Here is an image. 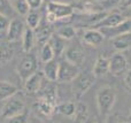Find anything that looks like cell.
Instances as JSON below:
<instances>
[{
	"mask_svg": "<svg viewBox=\"0 0 131 123\" xmlns=\"http://www.w3.org/2000/svg\"><path fill=\"white\" fill-rule=\"evenodd\" d=\"M117 92L112 86H102L98 90L95 94V101L99 114L102 117H107L112 113L116 103Z\"/></svg>",
	"mask_w": 131,
	"mask_h": 123,
	"instance_id": "cell-1",
	"label": "cell"
},
{
	"mask_svg": "<svg viewBox=\"0 0 131 123\" xmlns=\"http://www.w3.org/2000/svg\"><path fill=\"white\" fill-rule=\"evenodd\" d=\"M95 82L92 71H79L77 77L71 82V91L76 99H81Z\"/></svg>",
	"mask_w": 131,
	"mask_h": 123,
	"instance_id": "cell-2",
	"label": "cell"
},
{
	"mask_svg": "<svg viewBox=\"0 0 131 123\" xmlns=\"http://www.w3.org/2000/svg\"><path fill=\"white\" fill-rule=\"evenodd\" d=\"M25 110V100L22 94L17 92L13 97L5 100V104L2 105L0 115L4 119H9V117L16 116Z\"/></svg>",
	"mask_w": 131,
	"mask_h": 123,
	"instance_id": "cell-3",
	"label": "cell"
},
{
	"mask_svg": "<svg viewBox=\"0 0 131 123\" xmlns=\"http://www.w3.org/2000/svg\"><path fill=\"white\" fill-rule=\"evenodd\" d=\"M47 13H46V20L47 22H55L57 20L69 17L74 14V7L71 5L62 4L57 1L47 2Z\"/></svg>",
	"mask_w": 131,
	"mask_h": 123,
	"instance_id": "cell-4",
	"label": "cell"
},
{
	"mask_svg": "<svg viewBox=\"0 0 131 123\" xmlns=\"http://www.w3.org/2000/svg\"><path fill=\"white\" fill-rule=\"evenodd\" d=\"M37 69H38V61L36 55L32 53H25L17 66V74L21 80L25 82L30 76L36 73Z\"/></svg>",
	"mask_w": 131,
	"mask_h": 123,
	"instance_id": "cell-5",
	"label": "cell"
},
{
	"mask_svg": "<svg viewBox=\"0 0 131 123\" xmlns=\"http://www.w3.org/2000/svg\"><path fill=\"white\" fill-rule=\"evenodd\" d=\"M79 74V67L69 62L68 60H62L59 62L58 81L60 83H71Z\"/></svg>",
	"mask_w": 131,
	"mask_h": 123,
	"instance_id": "cell-6",
	"label": "cell"
},
{
	"mask_svg": "<svg viewBox=\"0 0 131 123\" xmlns=\"http://www.w3.org/2000/svg\"><path fill=\"white\" fill-rule=\"evenodd\" d=\"M64 59L68 60L69 62L76 64V66H81L85 60V50L83 46L79 44H70L64 48Z\"/></svg>",
	"mask_w": 131,
	"mask_h": 123,
	"instance_id": "cell-7",
	"label": "cell"
},
{
	"mask_svg": "<svg viewBox=\"0 0 131 123\" xmlns=\"http://www.w3.org/2000/svg\"><path fill=\"white\" fill-rule=\"evenodd\" d=\"M25 30V25L21 18H13L8 25V29L6 31V38L9 43H16L21 40L23 36V32Z\"/></svg>",
	"mask_w": 131,
	"mask_h": 123,
	"instance_id": "cell-8",
	"label": "cell"
},
{
	"mask_svg": "<svg viewBox=\"0 0 131 123\" xmlns=\"http://www.w3.org/2000/svg\"><path fill=\"white\" fill-rule=\"evenodd\" d=\"M128 69V60L121 52L113 54L109 59V73L121 75Z\"/></svg>",
	"mask_w": 131,
	"mask_h": 123,
	"instance_id": "cell-9",
	"label": "cell"
},
{
	"mask_svg": "<svg viewBox=\"0 0 131 123\" xmlns=\"http://www.w3.org/2000/svg\"><path fill=\"white\" fill-rule=\"evenodd\" d=\"M100 31L104 35V37H107V38H111V39L115 38V37L120 36V35L130 32L131 31V18H125L122 23H120L116 27L100 29Z\"/></svg>",
	"mask_w": 131,
	"mask_h": 123,
	"instance_id": "cell-10",
	"label": "cell"
},
{
	"mask_svg": "<svg viewBox=\"0 0 131 123\" xmlns=\"http://www.w3.org/2000/svg\"><path fill=\"white\" fill-rule=\"evenodd\" d=\"M44 75L41 71H36L34 75H31L27 81L24 82V90L29 94L38 93L43 87V81Z\"/></svg>",
	"mask_w": 131,
	"mask_h": 123,
	"instance_id": "cell-11",
	"label": "cell"
},
{
	"mask_svg": "<svg viewBox=\"0 0 131 123\" xmlns=\"http://www.w3.org/2000/svg\"><path fill=\"white\" fill-rule=\"evenodd\" d=\"M125 20V17L123 16L122 13H111L108 15H106L105 17H102L101 20H99L95 23V27L93 29H105V28H113L118 25L120 23H122Z\"/></svg>",
	"mask_w": 131,
	"mask_h": 123,
	"instance_id": "cell-12",
	"label": "cell"
},
{
	"mask_svg": "<svg viewBox=\"0 0 131 123\" xmlns=\"http://www.w3.org/2000/svg\"><path fill=\"white\" fill-rule=\"evenodd\" d=\"M57 106L55 104L46 100L43 98H38V100L34 104V108L39 115L44 117H51L57 112Z\"/></svg>",
	"mask_w": 131,
	"mask_h": 123,
	"instance_id": "cell-13",
	"label": "cell"
},
{
	"mask_svg": "<svg viewBox=\"0 0 131 123\" xmlns=\"http://www.w3.org/2000/svg\"><path fill=\"white\" fill-rule=\"evenodd\" d=\"M82 39L85 44L90 46H99L102 44L105 37L101 33V31L98 29H88L83 32Z\"/></svg>",
	"mask_w": 131,
	"mask_h": 123,
	"instance_id": "cell-14",
	"label": "cell"
},
{
	"mask_svg": "<svg viewBox=\"0 0 131 123\" xmlns=\"http://www.w3.org/2000/svg\"><path fill=\"white\" fill-rule=\"evenodd\" d=\"M58 71H59V62L57 60H51L44 64L43 75L50 82H57L58 81Z\"/></svg>",
	"mask_w": 131,
	"mask_h": 123,
	"instance_id": "cell-15",
	"label": "cell"
},
{
	"mask_svg": "<svg viewBox=\"0 0 131 123\" xmlns=\"http://www.w3.org/2000/svg\"><path fill=\"white\" fill-rule=\"evenodd\" d=\"M112 45L118 52L131 48V31L113 38L112 39Z\"/></svg>",
	"mask_w": 131,
	"mask_h": 123,
	"instance_id": "cell-16",
	"label": "cell"
},
{
	"mask_svg": "<svg viewBox=\"0 0 131 123\" xmlns=\"http://www.w3.org/2000/svg\"><path fill=\"white\" fill-rule=\"evenodd\" d=\"M74 123H93L88 106L84 103L76 104V114Z\"/></svg>",
	"mask_w": 131,
	"mask_h": 123,
	"instance_id": "cell-17",
	"label": "cell"
},
{
	"mask_svg": "<svg viewBox=\"0 0 131 123\" xmlns=\"http://www.w3.org/2000/svg\"><path fill=\"white\" fill-rule=\"evenodd\" d=\"M93 75L97 77H102L109 73V59L105 57H100L95 60L94 64L92 68Z\"/></svg>",
	"mask_w": 131,
	"mask_h": 123,
	"instance_id": "cell-18",
	"label": "cell"
},
{
	"mask_svg": "<svg viewBox=\"0 0 131 123\" xmlns=\"http://www.w3.org/2000/svg\"><path fill=\"white\" fill-rule=\"evenodd\" d=\"M22 48L25 53H30L36 44V36H35V30L30 29L29 27H25V30L22 36Z\"/></svg>",
	"mask_w": 131,
	"mask_h": 123,
	"instance_id": "cell-19",
	"label": "cell"
},
{
	"mask_svg": "<svg viewBox=\"0 0 131 123\" xmlns=\"http://www.w3.org/2000/svg\"><path fill=\"white\" fill-rule=\"evenodd\" d=\"M18 92V87L13 83L0 81V101H5Z\"/></svg>",
	"mask_w": 131,
	"mask_h": 123,
	"instance_id": "cell-20",
	"label": "cell"
},
{
	"mask_svg": "<svg viewBox=\"0 0 131 123\" xmlns=\"http://www.w3.org/2000/svg\"><path fill=\"white\" fill-rule=\"evenodd\" d=\"M37 31L35 32V36H36V43L39 44L40 46L45 45L46 43H48V40L52 37V30L48 25H43V27H38L37 28Z\"/></svg>",
	"mask_w": 131,
	"mask_h": 123,
	"instance_id": "cell-21",
	"label": "cell"
},
{
	"mask_svg": "<svg viewBox=\"0 0 131 123\" xmlns=\"http://www.w3.org/2000/svg\"><path fill=\"white\" fill-rule=\"evenodd\" d=\"M57 113L66 117H74L76 114V104L72 101H66L57 106Z\"/></svg>",
	"mask_w": 131,
	"mask_h": 123,
	"instance_id": "cell-22",
	"label": "cell"
},
{
	"mask_svg": "<svg viewBox=\"0 0 131 123\" xmlns=\"http://www.w3.org/2000/svg\"><path fill=\"white\" fill-rule=\"evenodd\" d=\"M38 93H39V98L46 99V100H48L57 105L58 91H57V87L55 86H53V85H46L45 87H41V90Z\"/></svg>",
	"mask_w": 131,
	"mask_h": 123,
	"instance_id": "cell-23",
	"label": "cell"
},
{
	"mask_svg": "<svg viewBox=\"0 0 131 123\" xmlns=\"http://www.w3.org/2000/svg\"><path fill=\"white\" fill-rule=\"evenodd\" d=\"M14 57V48L9 44H0V66L8 63Z\"/></svg>",
	"mask_w": 131,
	"mask_h": 123,
	"instance_id": "cell-24",
	"label": "cell"
},
{
	"mask_svg": "<svg viewBox=\"0 0 131 123\" xmlns=\"http://www.w3.org/2000/svg\"><path fill=\"white\" fill-rule=\"evenodd\" d=\"M48 43H50L51 46H52L55 55H60L61 53L64 52V48H66V45L63 44L64 39H62L61 37H59L57 33L52 35V37H51V39L48 40Z\"/></svg>",
	"mask_w": 131,
	"mask_h": 123,
	"instance_id": "cell-25",
	"label": "cell"
},
{
	"mask_svg": "<svg viewBox=\"0 0 131 123\" xmlns=\"http://www.w3.org/2000/svg\"><path fill=\"white\" fill-rule=\"evenodd\" d=\"M9 1H10V5H12V7H13V9L17 14H20V15L25 16L31 10L27 0H9Z\"/></svg>",
	"mask_w": 131,
	"mask_h": 123,
	"instance_id": "cell-26",
	"label": "cell"
},
{
	"mask_svg": "<svg viewBox=\"0 0 131 123\" xmlns=\"http://www.w3.org/2000/svg\"><path fill=\"white\" fill-rule=\"evenodd\" d=\"M25 21H27V24L30 29L36 30L37 28L39 27V22H40V14L38 13L37 10H31L25 15Z\"/></svg>",
	"mask_w": 131,
	"mask_h": 123,
	"instance_id": "cell-27",
	"label": "cell"
},
{
	"mask_svg": "<svg viewBox=\"0 0 131 123\" xmlns=\"http://www.w3.org/2000/svg\"><path fill=\"white\" fill-rule=\"evenodd\" d=\"M57 35L59 37H61L62 39H64V40H71L72 38L76 37V30L71 25H63L58 30Z\"/></svg>",
	"mask_w": 131,
	"mask_h": 123,
	"instance_id": "cell-28",
	"label": "cell"
},
{
	"mask_svg": "<svg viewBox=\"0 0 131 123\" xmlns=\"http://www.w3.org/2000/svg\"><path fill=\"white\" fill-rule=\"evenodd\" d=\"M54 57H55L54 51H53L50 43H46L45 45L41 46V50H40V61L41 62L46 63V62L54 59Z\"/></svg>",
	"mask_w": 131,
	"mask_h": 123,
	"instance_id": "cell-29",
	"label": "cell"
},
{
	"mask_svg": "<svg viewBox=\"0 0 131 123\" xmlns=\"http://www.w3.org/2000/svg\"><path fill=\"white\" fill-rule=\"evenodd\" d=\"M28 112L24 110L23 113L16 115V116L9 117V119H5L4 123H28Z\"/></svg>",
	"mask_w": 131,
	"mask_h": 123,
	"instance_id": "cell-30",
	"label": "cell"
},
{
	"mask_svg": "<svg viewBox=\"0 0 131 123\" xmlns=\"http://www.w3.org/2000/svg\"><path fill=\"white\" fill-rule=\"evenodd\" d=\"M13 7L10 5V1L9 0H0V14L5 16H10L12 13H13Z\"/></svg>",
	"mask_w": 131,
	"mask_h": 123,
	"instance_id": "cell-31",
	"label": "cell"
},
{
	"mask_svg": "<svg viewBox=\"0 0 131 123\" xmlns=\"http://www.w3.org/2000/svg\"><path fill=\"white\" fill-rule=\"evenodd\" d=\"M9 23H10L9 17L2 15V14H0V33H5V32L7 31Z\"/></svg>",
	"mask_w": 131,
	"mask_h": 123,
	"instance_id": "cell-32",
	"label": "cell"
},
{
	"mask_svg": "<svg viewBox=\"0 0 131 123\" xmlns=\"http://www.w3.org/2000/svg\"><path fill=\"white\" fill-rule=\"evenodd\" d=\"M28 4H29V7L30 9H34V10H36V9H38L39 7L41 6V2H43V0H27Z\"/></svg>",
	"mask_w": 131,
	"mask_h": 123,
	"instance_id": "cell-33",
	"label": "cell"
},
{
	"mask_svg": "<svg viewBox=\"0 0 131 123\" xmlns=\"http://www.w3.org/2000/svg\"><path fill=\"white\" fill-rule=\"evenodd\" d=\"M124 85L127 86V89L131 90V68L128 69L124 75Z\"/></svg>",
	"mask_w": 131,
	"mask_h": 123,
	"instance_id": "cell-34",
	"label": "cell"
},
{
	"mask_svg": "<svg viewBox=\"0 0 131 123\" xmlns=\"http://www.w3.org/2000/svg\"><path fill=\"white\" fill-rule=\"evenodd\" d=\"M123 16H124L125 18H131V7H128V8L124 9V12H123Z\"/></svg>",
	"mask_w": 131,
	"mask_h": 123,
	"instance_id": "cell-35",
	"label": "cell"
},
{
	"mask_svg": "<svg viewBox=\"0 0 131 123\" xmlns=\"http://www.w3.org/2000/svg\"><path fill=\"white\" fill-rule=\"evenodd\" d=\"M121 6H122L123 8L131 7V0H121Z\"/></svg>",
	"mask_w": 131,
	"mask_h": 123,
	"instance_id": "cell-36",
	"label": "cell"
},
{
	"mask_svg": "<svg viewBox=\"0 0 131 123\" xmlns=\"http://www.w3.org/2000/svg\"><path fill=\"white\" fill-rule=\"evenodd\" d=\"M47 123H62V122H60V121H58V120H50Z\"/></svg>",
	"mask_w": 131,
	"mask_h": 123,
	"instance_id": "cell-37",
	"label": "cell"
},
{
	"mask_svg": "<svg viewBox=\"0 0 131 123\" xmlns=\"http://www.w3.org/2000/svg\"><path fill=\"white\" fill-rule=\"evenodd\" d=\"M0 39H2V33H0Z\"/></svg>",
	"mask_w": 131,
	"mask_h": 123,
	"instance_id": "cell-38",
	"label": "cell"
},
{
	"mask_svg": "<svg viewBox=\"0 0 131 123\" xmlns=\"http://www.w3.org/2000/svg\"><path fill=\"white\" fill-rule=\"evenodd\" d=\"M97 123H105V122H97Z\"/></svg>",
	"mask_w": 131,
	"mask_h": 123,
	"instance_id": "cell-39",
	"label": "cell"
},
{
	"mask_svg": "<svg viewBox=\"0 0 131 123\" xmlns=\"http://www.w3.org/2000/svg\"><path fill=\"white\" fill-rule=\"evenodd\" d=\"M121 123H127V122H121Z\"/></svg>",
	"mask_w": 131,
	"mask_h": 123,
	"instance_id": "cell-40",
	"label": "cell"
}]
</instances>
